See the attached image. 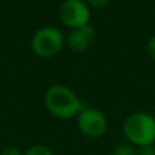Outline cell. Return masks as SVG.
<instances>
[{
    "instance_id": "obj_1",
    "label": "cell",
    "mask_w": 155,
    "mask_h": 155,
    "mask_svg": "<svg viewBox=\"0 0 155 155\" xmlns=\"http://www.w3.org/2000/svg\"><path fill=\"white\" fill-rule=\"evenodd\" d=\"M44 102L49 113L60 120L78 117L84 107L78 94L64 84H52L48 87L44 95Z\"/></svg>"
},
{
    "instance_id": "obj_2",
    "label": "cell",
    "mask_w": 155,
    "mask_h": 155,
    "mask_svg": "<svg viewBox=\"0 0 155 155\" xmlns=\"http://www.w3.org/2000/svg\"><path fill=\"white\" fill-rule=\"evenodd\" d=\"M123 131L129 144L146 147L155 143V117L147 112H135L124 120Z\"/></svg>"
},
{
    "instance_id": "obj_3",
    "label": "cell",
    "mask_w": 155,
    "mask_h": 155,
    "mask_svg": "<svg viewBox=\"0 0 155 155\" xmlns=\"http://www.w3.org/2000/svg\"><path fill=\"white\" fill-rule=\"evenodd\" d=\"M64 35L56 26H42L33 34L30 46L35 56L41 59H51L60 53L64 46Z\"/></svg>"
},
{
    "instance_id": "obj_4",
    "label": "cell",
    "mask_w": 155,
    "mask_h": 155,
    "mask_svg": "<svg viewBox=\"0 0 155 155\" xmlns=\"http://www.w3.org/2000/svg\"><path fill=\"white\" fill-rule=\"evenodd\" d=\"M59 18L68 29H79L90 23L91 8L84 0H63L59 5Z\"/></svg>"
},
{
    "instance_id": "obj_5",
    "label": "cell",
    "mask_w": 155,
    "mask_h": 155,
    "mask_svg": "<svg viewBox=\"0 0 155 155\" xmlns=\"http://www.w3.org/2000/svg\"><path fill=\"white\" fill-rule=\"evenodd\" d=\"M78 128L84 136L98 139L107 129L106 116L94 107H83L78 114Z\"/></svg>"
},
{
    "instance_id": "obj_6",
    "label": "cell",
    "mask_w": 155,
    "mask_h": 155,
    "mask_svg": "<svg viewBox=\"0 0 155 155\" xmlns=\"http://www.w3.org/2000/svg\"><path fill=\"white\" fill-rule=\"evenodd\" d=\"M94 40H95V29L88 23L83 27H79V29L71 30L67 35L65 42L72 52L82 53L90 48Z\"/></svg>"
},
{
    "instance_id": "obj_7",
    "label": "cell",
    "mask_w": 155,
    "mask_h": 155,
    "mask_svg": "<svg viewBox=\"0 0 155 155\" xmlns=\"http://www.w3.org/2000/svg\"><path fill=\"white\" fill-rule=\"evenodd\" d=\"M113 155H137V150L135 146L128 144V143H121L117 144L113 150Z\"/></svg>"
},
{
    "instance_id": "obj_8",
    "label": "cell",
    "mask_w": 155,
    "mask_h": 155,
    "mask_svg": "<svg viewBox=\"0 0 155 155\" xmlns=\"http://www.w3.org/2000/svg\"><path fill=\"white\" fill-rule=\"evenodd\" d=\"M23 155H53V153H52V150L49 147H46V146L35 144V146H31L30 148H27L23 153Z\"/></svg>"
},
{
    "instance_id": "obj_9",
    "label": "cell",
    "mask_w": 155,
    "mask_h": 155,
    "mask_svg": "<svg viewBox=\"0 0 155 155\" xmlns=\"http://www.w3.org/2000/svg\"><path fill=\"white\" fill-rule=\"evenodd\" d=\"M87 3V5L90 8H94V10H104L109 5L110 0H84Z\"/></svg>"
},
{
    "instance_id": "obj_10",
    "label": "cell",
    "mask_w": 155,
    "mask_h": 155,
    "mask_svg": "<svg viewBox=\"0 0 155 155\" xmlns=\"http://www.w3.org/2000/svg\"><path fill=\"white\" fill-rule=\"evenodd\" d=\"M146 52L153 60H155V34L148 38L147 44H146Z\"/></svg>"
},
{
    "instance_id": "obj_11",
    "label": "cell",
    "mask_w": 155,
    "mask_h": 155,
    "mask_svg": "<svg viewBox=\"0 0 155 155\" xmlns=\"http://www.w3.org/2000/svg\"><path fill=\"white\" fill-rule=\"evenodd\" d=\"M0 155H23V154H22V151L19 150L18 147H15V146H8V147L3 148Z\"/></svg>"
},
{
    "instance_id": "obj_12",
    "label": "cell",
    "mask_w": 155,
    "mask_h": 155,
    "mask_svg": "<svg viewBox=\"0 0 155 155\" xmlns=\"http://www.w3.org/2000/svg\"><path fill=\"white\" fill-rule=\"evenodd\" d=\"M137 155H155V146H146V147H140L137 151Z\"/></svg>"
}]
</instances>
